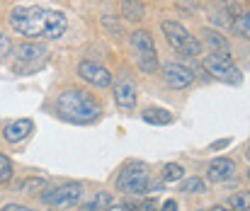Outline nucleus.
Wrapping results in <instances>:
<instances>
[{
    "instance_id": "4be33fe9",
    "label": "nucleus",
    "mask_w": 250,
    "mask_h": 211,
    "mask_svg": "<svg viewBox=\"0 0 250 211\" xmlns=\"http://www.w3.org/2000/svg\"><path fill=\"white\" fill-rule=\"evenodd\" d=\"M229 204L233 211H250V192H236L229 199Z\"/></svg>"
},
{
    "instance_id": "423d86ee",
    "label": "nucleus",
    "mask_w": 250,
    "mask_h": 211,
    "mask_svg": "<svg viewBox=\"0 0 250 211\" xmlns=\"http://www.w3.org/2000/svg\"><path fill=\"white\" fill-rule=\"evenodd\" d=\"M83 199V185L81 182H66L61 187L46 190L42 192V202L54 207V209H66V207H76Z\"/></svg>"
},
{
    "instance_id": "b1692460",
    "label": "nucleus",
    "mask_w": 250,
    "mask_h": 211,
    "mask_svg": "<svg viewBox=\"0 0 250 211\" xmlns=\"http://www.w3.org/2000/svg\"><path fill=\"white\" fill-rule=\"evenodd\" d=\"M102 27H104L109 34H114L117 39H119V37H124L122 24H119V22H117V17H112V15H104V17H102Z\"/></svg>"
},
{
    "instance_id": "473e14b6",
    "label": "nucleus",
    "mask_w": 250,
    "mask_h": 211,
    "mask_svg": "<svg viewBox=\"0 0 250 211\" xmlns=\"http://www.w3.org/2000/svg\"><path fill=\"white\" fill-rule=\"evenodd\" d=\"M209 211H229V209H226V207H211Z\"/></svg>"
},
{
    "instance_id": "72a5a7b5",
    "label": "nucleus",
    "mask_w": 250,
    "mask_h": 211,
    "mask_svg": "<svg viewBox=\"0 0 250 211\" xmlns=\"http://www.w3.org/2000/svg\"><path fill=\"white\" fill-rule=\"evenodd\" d=\"M246 158H248V160H250V146H248V150H246Z\"/></svg>"
},
{
    "instance_id": "aec40b11",
    "label": "nucleus",
    "mask_w": 250,
    "mask_h": 211,
    "mask_svg": "<svg viewBox=\"0 0 250 211\" xmlns=\"http://www.w3.org/2000/svg\"><path fill=\"white\" fill-rule=\"evenodd\" d=\"M231 27H233V32H236L238 37L250 39V12H238L236 20L231 22Z\"/></svg>"
},
{
    "instance_id": "f704fd0d",
    "label": "nucleus",
    "mask_w": 250,
    "mask_h": 211,
    "mask_svg": "<svg viewBox=\"0 0 250 211\" xmlns=\"http://www.w3.org/2000/svg\"><path fill=\"white\" fill-rule=\"evenodd\" d=\"M248 180H250V170H248Z\"/></svg>"
},
{
    "instance_id": "1a4fd4ad",
    "label": "nucleus",
    "mask_w": 250,
    "mask_h": 211,
    "mask_svg": "<svg viewBox=\"0 0 250 211\" xmlns=\"http://www.w3.org/2000/svg\"><path fill=\"white\" fill-rule=\"evenodd\" d=\"M163 78H166V83L170 85V87H175V90H185V87L192 85L194 73L187 68V66L172 61V63H166V66H163Z\"/></svg>"
},
{
    "instance_id": "f8f14e48",
    "label": "nucleus",
    "mask_w": 250,
    "mask_h": 211,
    "mask_svg": "<svg viewBox=\"0 0 250 211\" xmlns=\"http://www.w3.org/2000/svg\"><path fill=\"white\" fill-rule=\"evenodd\" d=\"M236 175V163L229 160V158H216L209 163V170H207V177L211 182H226Z\"/></svg>"
},
{
    "instance_id": "39448f33",
    "label": "nucleus",
    "mask_w": 250,
    "mask_h": 211,
    "mask_svg": "<svg viewBox=\"0 0 250 211\" xmlns=\"http://www.w3.org/2000/svg\"><path fill=\"white\" fill-rule=\"evenodd\" d=\"M148 168L144 163L126 165L117 177V190L124 194H146L148 192Z\"/></svg>"
},
{
    "instance_id": "9b49d317",
    "label": "nucleus",
    "mask_w": 250,
    "mask_h": 211,
    "mask_svg": "<svg viewBox=\"0 0 250 211\" xmlns=\"http://www.w3.org/2000/svg\"><path fill=\"white\" fill-rule=\"evenodd\" d=\"M32 131H34V122L32 119H15V122L5 124L2 136H5L7 143H20V141L27 139Z\"/></svg>"
},
{
    "instance_id": "0eeeda50",
    "label": "nucleus",
    "mask_w": 250,
    "mask_h": 211,
    "mask_svg": "<svg viewBox=\"0 0 250 211\" xmlns=\"http://www.w3.org/2000/svg\"><path fill=\"white\" fill-rule=\"evenodd\" d=\"M15 54H17V56H15L17 61H15V66H12L15 73H32V70H37L46 61V49H44L42 44H37V42H24V44H20Z\"/></svg>"
},
{
    "instance_id": "2eb2a0df",
    "label": "nucleus",
    "mask_w": 250,
    "mask_h": 211,
    "mask_svg": "<svg viewBox=\"0 0 250 211\" xmlns=\"http://www.w3.org/2000/svg\"><path fill=\"white\" fill-rule=\"evenodd\" d=\"M144 122H148V124H156V127H167V124H172V114L167 112V109H161V107H148V109H144Z\"/></svg>"
},
{
    "instance_id": "ddd939ff",
    "label": "nucleus",
    "mask_w": 250,
    "mask_h": 211,
    "mask_svg": "<svg viewBox=\"0 0 250 211\" xmlns=\"http://www.w3.org/2000/svg\"><path fill=\"white\" fill-rule=\"evenodd\" d=\"M131 46H134L136 54L156 51V42H153L151 32H146V29H136V32H131Z\"/></svg>"
},
{
    "instance_id": "393cba45",
    "label": "nucleus",
    "mask_w": 250,
    "mask_h": 211,
    "mask_svg": "<svg viewBox=\"0 0 250 211\" xmlns=\"http://www.w3.org/2000/svg\"><path fill=\"white\" fill-rule=\"evenodd\" d=\"M10 177H12V163H10L7 155L0 153V185L10 182Z\"/></svg>"
},
{
    "instance_id": "4468645a",
    "label": "nucleus",
    "mask_w": 250,
    "mask_h": 211,
    "mask_svg": "<svg viewBox=\"0 0 250 211\" xmlns=\"http://www.w3.org/2000/svg\"><path fill=\"white\" fill-rule=\"evenodd\" d=\"M122 17L129 22H141L146 17V7L141 0H122Z\"/></svg>"
},
{
    "instance_id": "6ab92c4d",
    "label": "nucleus",
    "mask_w": 250,
    "mask_h": 211,
    "mask_svg": "<svg viewBox=\"0 0 250 211\" xmlns=\"http://www.w3.org/2000/svg\"><path fill=\"white\" fill-rule=\"evenodd\" d=\"M46 190V180L44 177H27L20 182V192L22 194H39Z\"/></svg>"
},
{
    "instance_id": "a878e982",
    "label": "nucleus",
    "mask_w": 250,
    "mask_h": 211,
    "mask_svg": "<svg viewBox=\"0 0 250 211\" xmlns=\"http://www.w3.org/2000/svg\"><path fill=\"white\" fill-rule=\"evenodd\" d=\"M10 51H12V42H10L7 34L0 32V61H2L5 56H10Z\"/></svg>"
},
{
    "instance_id": "6e6552de",
    "label": "nucleus",
    "mask_w": 250,
    "mask_h": 211,
    "mask_svg": "<svg viewBox=\"0 0 250 211\" xmlns=\"http://www.w3.org/2000/svg\"><path fill=\"white\" fill-rule=\"evenodd\" d=\"M78 75L87 85H95V87H109L112 85V73L104 66L95 63V61H81L78 63Z\"/></svg>"
},
{
    "instance_id": "c756f323",
    "label": "nucleus",
    "mask_w": 250,
    "mask_h": 211,
    "mask_svg": "<svg viewBox=\"0 0 250 211\" xmlns=\"http://www.w3.org/2000/svg\"><path fill=\"white\" fill-rule=\"evenodd\" d=\"M2 211H32L29 207H20V204H7Z\"/></svg>"
},
{
    "instance_id": "c85d7f7f",
    "label": "nucleus",
    "mask_w": 250,
    "mask_h": 211,
    "mask_svg": "<svg viewBox=\"0 0 250 211\" xmlns=\"http://www.w3.org/2000/svg\"><path fill=\"white\" fill-rule=\"evenodd\" d=\"M161 211H177V202L175 199H167L166 204L161 207Z\"/></svg>"
},
{
    "instance_id": "f257e3e1",
    "label": "nucleus",
    "mask_w": 250,
    "mask_h": 211,
    "mask_svg": "<svg viewBox=\"0 0 250 211\" xmlns=\"http://www.w3.org/2000/svg\"><path fill=\"white\" fill-rule=\"evenodd\" d=\"M7 22L12 32H17L20 37H29V39H59L68 29V17L61 10L39 7V5L15 7Z\"/></svg>"
},
{
    "instance_id": "dca6fc26",
    "label": "nucleus",
    "mask_w": 250,
    "mask_h": 211,
    "mask_svg": "<svg viewBox=\"0 0 250 211\" xmlns=\"http://www.w3.org/2000/svg\"><path fill=\"white\" fill-rule=\"evenodd\" d=\"M202 39H204V44H207L211 51H229V42H226L216 29H211V27L202 29Z\"/></svg>"
},
{
    "instance_id": "5701e85b",
    "label": "nucleus",
    "mask_w": 250,
    "mask_h": 211,
    "mask_svg": "<svg viewBox=\"0 0 250 211\" xmlns=\"http://www.w3.org/2000/svg\"><path fill=\"white\" fill-rule=\"evenodd\" d=\"M204 190H207V185L202 177H187L182 182V192H187V194H204Z\"/></svg>"
},
{
    "instance_id": "412c9836",
    "label": "nucleus",
    "mask_w": 250,
    "mask_h": 211,
    "mask_svg": "<svg viewBox=\"0 0 250 211\" xmlns=\"http://www.w3.org/2000/svg\"><path fill=\"white\" fill-rule=\"evenodd\" d=\"M182 177H185V168H182V165H177V163L163 165V180H166V182H177V180H182Z\"/></svg>"
},
{
    "instance_id": "a211bd4d",
    "label": "nucleus",
    "mask_w": 250,
    "mask_h": 211,
    "mask_svg": "<svg viewBox=\"0 0 250 211\" xmlns=\"http://www.w3.org/2000/svg\"><path fill=\"white\" fill-rule=\"evenodd\" d=\"M136 66L144 70V73H156L158 70V51L136 54Z\"/></svg>"
},
{
    "instance_id": "2f4dec72",
    "label": "nucleus",
    "mask_w": 250,
    "mask_h": 211,
    "mask_svg": "<svg viewBox=\"0 0 250 211\" xmlns=\"http://www.w3.org/2000/svg\"><path fill=\"white\" fill-rule=\"evenodd\" d=\"M226 146H229V139H221V141H216L211 148H214V150H221V148H226Z\"/></svg>"
},
{
    "instance_id": "20e7f679",
    "label": "nucleus",
    "mask_w": 250,
    "mask_h": 211,
    "mask_svg": "<svg viewBox=\"0 0 250 211\" xmlns=\"http://www.w3.org/2000/svg\"><path fill=\"white\" fill-rule=\"evenodd\" d=\"M161 29H163V37L167 39V44H170L175 51H180V54H185V56H199V54H202V42L194 39V37L185 29V24H180V22H175V20H163V22H161Z\"/></svg>"
},
{
    "instance_id": "7c9ffc66",
    "label": "nucleus",
    "mask_w": 250,
    "mask_h": 211,
    "mask_svg": "<svg viewBox=\"0 0 250 211\" xmlns=\"http://www.w3.org/2000/svg\"><path fill=\"white\" fill-rule=\"evenodd\" d=\"M180 5L187 7V10H194V7H197V0H180Z\"/></svg>"
},
{
    "instance_id": "bb28decb",
    "label": "nucleus",
    "mask_w": 250,
    "mask_h": 211,
    "mask_svg": "<svg viewBox=\"0 0 250 211\" xmlns=\"http://www.w3.org/2000/svg\"><path fill=\"white\" fill-rule=\"evenodd\" d=\"M134 211H161V207H158L153 199H144L139 207H134Z\"/></svg>"
},
{
    "instance_id": "f03ea898",
    "label": "nucleus",
    "mask_w": 250,
    "mask_h": 211,
    "mask_svg": "<svg viewBox=\"0 0 250 211\" xmlns=\"http://www.w3.org/2000/svg\"><path fill=\"white\" fill-rule=\"evenodd\" d=\"M56 114L71 124H90L102 114L100 102L95 100V95H90L87 90H63L56 100Z\"/></svg>"
},
{
    "instance_id": "cd10ccee",
    "label": "nucleus",
    "mask_w": 250,
    "mask_h": 211,
    "mask_svg": "<svg viewBox=\"0 0 250 211\" xmlns=\"http://www.w3.org/2000/svg\"><path fill=\"white\" fill-rule=\"evenodd\" d=\"M107 211H134V204H129V202H119V204H112Z\"/></svg>"
},
{
    "instance_id": "9d476101",
    "label": "nucleus",
    "mask_w": 250,
    "mask_h": 211,
    "mask_svg": "<svg viewBox=\"0 0 250 211\" xmlns=\"http://www.w3.org/2000/svg\"><path fill=\"white\" fill-rule=\"evenodd\" d=\"M136 100H139V90H136V85L131 83V80H119L117 85H114V102H117V107L119 109H124V112H131L134 107H136Z\"/></svg>"
},
{
    "instance_id": "f3484780",
    "label": "nucleus",
    "mask_w": 250,
    "mask_h": 211,
    "mask_svg": "<svg viewBox=\"0 0 250 211\" xmlns=\"http://www.w3.org/2000/svg\"><path fill=\"white\" fill-rule=\"evenodd\" d=\"M112 204H114V197L109 192H97L92 197V202H87L83 207V211H107Z\"/></svg>"
},
{
    "instance_id": "7ed1b4c3",
    "label": "nucleus",
    "mask_w": 250,
    "mask_h": 211,
    "mask_svg": "<svg viewBox=\"0 0 250 211\" xmlns=\"http://www.w3.org/2000/svg\"><path fill=\"white\" fill-rule=\"evenodd\" d=\"M202 66L209 75H214L221 83H229V85H241L243 83V73L236 68L229 51H211L209 56H204Z\"/></svg>"
}]
</instances>
